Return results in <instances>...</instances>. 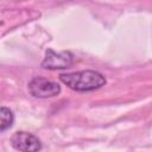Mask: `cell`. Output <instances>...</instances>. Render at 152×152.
<instances>
[{
    "instance_id": "obj_1",
    "label": "cell",
    "mask_w": 152,
    "mask_h": 152,
    "mask_svg": "<svg viewBox=\"0 0 152 152\" xmlns=\"http://www.w3.org/2000/svg\"><path fill=\"white\" fill-rule=\"evenodd\" d=\"M62 83L75 91H91L106 84V77L95 70H82L59 75Z\"/></svg>"
},
{
    "instance_id": "obj_2",
    "label": "cell",
    "mask_w": 152,
    "mask_h": 152,
    "mask_svg": "<svg viewBox=\"0 0 152 152\" xmlns=\"http://www.w3.org/2000/svg\"><path fill=\"white\" fill-rule=\"evenodd\" d=\"M28 91L32 96L39 99L53 97L61 93V87L57 82L44 77H34L28 83Z\"/></svg>"
},
{
    "instance_id": "obj_3",
    "label": "cell",
    "mask_w": 152,
    "mask_h": 152,
    "mask_svg": "<svg viewBox=\"0 0 152 152\" xmlns=\"http://www.w3.org/2000/svg\"><path fill=\"white\" fill-rule=\"evenodd\" d=\"M74 62V55L70 51H61L56 52L51 49L46 51L45 58L42 62V68L49 70H58L66 69Z\"/></svg>"
},
{
    "instance_id": "obj_4",
    "label": "cell",
    "mask_w": 152,
    "mask_h": 152,
    "mask_svg": "<svg viewBox=\"0 0 152 152\" xmlns=\"http://www.w3.org/2000/svg\"><path fill=\"white\" fill-rule=\"evenodd\" d=\"M11 145L14 150L23 152H34L42 148L40 140L36 135L24 131L15 132L11 137Z\"/></svg>"
},
{
    "instance_id": "obj_5",
    "label": "cell",
    "mask_w": 152,
    "mask_h": 152,
    "mask_svg": "<svg viewBox=\"0 0 152 152\" xmlns=\"http://www.w3.org/2000/svg\"><path fill=\"white\" fill-rule=\"evenodd\" d=\"M13 120H14V116H13L12 110L7 107H1V109H0V131L5 132L6 129L11 128L13 125Z\"/></svg>"
}]
</instances>
